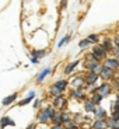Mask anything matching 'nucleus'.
Segmentation results:
<instances>
[{"label":"nucleus","instance_id":"1","mask_svg":"<svg viewBox=\"0 0 119 129\" xmlns=\"http://www.w3.org/2000/svg\"><path fill=\"white\" fill-rule=\"evenodd\" d=\"M44 112H45V115H46L49 119H53V116H55V110H53V107H46V108H44L42 110Z\"/></svg>","mask_w":119,"mask_h":129},{"label":"nucleus","instance_id":"2","mask_svg":"<svg viewBox=\"0 0 119 129\" xmlns=\"http://www.w3.org/2000/svg\"><path fill=\"white\" fill-rule=\"evenodd\" d=\"M49 72H50V69L48 67V69H45V70H44L42 73H39V74L37 76V83H41V81H42L44 79H45V77H46V74H48Z\"/></svg>","mask_w":119,"mask_h":129},{"label":"nucleus","instance_id":"3","mask_svg":"<svg viewBox=\"0 0 119 129\" xmlns=\"http://www.w3.org/2000/svg\"><path fill=\"white\" fill-rule=\"evenodd\" d=\"M64 105V98L62 96H59V97H56L55 98V107L56 108H62Z\"/></svg>","mask_w":119,"mask_h":129},{"label":"nucleus","instance_id":"4","mask_svg":"<svg viewBox=\"0 0 119 129\" xmlns=\"http://www.w3.org/2000/svg\"><path fill=\"white\" fill-rule=\"evenodd\" d=\"M0 125H1V126H6V125H14V122L11 121L8 116H3L1 121H0Z\"/></svg>","mask_w":119,"mask_h":129},{"label":"nucleus","instance_id":"5","mask_svg":"<svg viewBox=\"0 0 119 129\" xmlns=\"http://www.w3.org/2000/svg\"><path fill=\"white\" fill-rule=\"evenodd\" d=\"M17 98V93L16 94H13V96H10V97H7V98H4L3 100V105H8V104H11L14 100Z\"/></svg>","mask_w":119,"mask_h":129},{"label":"nucleus","instance_id":"6","mask_svg":"<svg viewBox=\"0 0 119 129\" xmlns=\"http://www.w3.org/2000/svg\"><path fill=\"white\" fill-rule=\"evenodd\" d=\"M49 121V118H48L46 115H45V112L42 111V112L38 115V122H41V123H45V122H48Z\"/></svg>","mask_w":119,"mask_h":129},{"label":"nucleus","instance_id":"7","mask_svg":"<svg viewBox=\"0 0 119 129\" xmlns=\"http://www.w3.org/2000/svg\"><path fill=\"white\" fill-rule=\"evenodd\" d=\"M31 55L34 58H42L44 55H45V51H32Z\"/></svg>","mask_w":119,"mask_h":129},{"label":"nucleus","instance_id":"8","mask_svg":"<svg viewBox=\"0 0 119 129\" xmlns=\"http://www.w3.org/2000/svg\"><path fill=\"white\" fill-rule=\"evenodd\" d=\"M66 84H67V83H66L64 80H60V81H57V83L55 84V87H57V89H59L60 91H62V90H64V87H66Z\"/></svg>","mask_w":119,"mask_h":129},{"label":"nucleus","instance_id":"9","mask_svg":"<svg viewBox=\"0 0 119 129\" xmlns=\"http://www.w3.org/2000/svg\"><path fill=\"white\" fill-rule=\"evenodd\" d=\"M32 98H34V93H30V94H28V97H27V98H25V100H23V101H21V103H20V105H25L27 104V103H30V101H31Z\"/></svg>","mask_w":119,"mask_h":129},{"label":"nucleus","instance_id":"10","mask_svg":"<svg viewBox=\"0 0 119 129\" xmlns=\"http://www.w3.org/2000/svg\"><path fill=\"white\" fill-rule=\"evenodd\" d=\"M76 64H77V62H71V63L66 67V70H64V72H66V73H70L71 70H73V67H76Z\"/></svg>","mask_w":119,"mask_h":129},{"label":"nucleus","instance_id":"11","mask_svg":"<svg viewBox=\"0 0 119 129\" xmlns=\"http://www.w3.org/2000/svg\"><path fill=\"white\" fill-rule=\"evenodd\" d=\"M50 93H52V94H55L56 97H59V96H60V93H62V91H60V90L57 89V87H55V86H53V87L50 89Z\"/></svg>","mask_w":119,"mask_h":129},{"label":"nucleus","instance_id":"12","mask_svg":"<svg viewBox=\"0 0 119 129\" xmlns=\"http://www.w3.org/2000/svg\"><path fill=\"white\" fill-rule=\"evenodd\" d=\"M95 79H97V74H95V73H91L87 77V81L88 83H93V81H95Z\"/></svg>","mask_w":119,"mask_h":129},{"label":"nucleus","instance_id":"13","mask_svg":"<svg viewBox=\"0 0 119 129\" xmlns=\"http://www.w3.org/2000/svg\"><path fill=\"white\" fill-rule=\"evenodd\" d=\"M86 110H87V111H93V110H94V104H93V103H87V104H86Z\"/></svg>","mask_w":119,"mask_h":129},{"label":"nucleus","instance_id":"14","mask_svg":"<svg viewBox=\"0 0 119 129\" xmlns=\"http://www.w3.org/2000/svg\"><path fill=\"white\" fill-rule=\"evenodd\" d=\"M88 42H90L88 39H86V41H81V42H80V46H81V48H84V46H87V45H88Z\"/></svg>","mask_w":119,"mask_h":129},{"label":"nucleus","instance_id":"15","mask_svg":"<svg viewBox=\"0 0 119 129\" xmlns=\"http://www.w3.org/2000/svg\"><path fill=\"white\" fill-rule=\"evenodd\" d=\"M108 66H113V67H115V66H116V60H112V59H109V60H108Z\"/></svg>","mask_w":119,"mask_h":129},{"label":"nucleus","instance_id":"16","mask_svg":"<svg viewBox=\"0 0 119 129\" xmlns=\"http://www.w3.org/2000/svg\"><path fill=\"white\" fill-rule=\"evenodd\" d=\"M100 91H101L102 94H106V93H108V87H106V86H104V87H101V89H100Z\"/></svg>","mask_w":119,"mask_h":129},{"label":"nucleus","instance_id":"17","mask_svg":"<svg viewBox=\"0 0 119 129\" xmlns=\"http://www.w3.org/2000/svg\"><path fill=\"white\" fill-rule=\"evenodd\" d=\"M102 126H104V122H101V121H100V122H97V123H95V126H94V128H97V129H98V128H102Z\"/></svg>","mask_w":119,"mask_h":129},{"label":"nucleus","instance_id":"18","mask_svg":"<svg viewBox=\"0 0 119 129\" xmlns=\"http://www.w3.org/2000/svg\"><path fill=\"white\" fill-rule=\"evenodd\" d=\"M67 39H69V37H64L63 39L60 41V44H59V46H62V45H63V44H66V42H67Z\"/></svg>","mask_w":119,"mask_h":129},{"label":"nucleus","instance_id":"19","mask_svg":"<svg viewBox=\"0 0 119 129\" xmlns=\"http://www.w3.org/2000/svg\"><path fill=\"white\" fill-rule=\"evenodd\" d=\"M31 60H32V63H35V64H37L39 59H38V58H34V56H32V58H31Z\"/></svg>","mask_w":119,"mask_h":129},{"label":"nucleus","instance_id":"20","mask_svg":"<svg viewBox=\"0 0 119 129\" xmlns=\"http://www.w3.org/2000/svg\"><path fill=\"white\" fill-rule=\"evenodd\" d=\"M52 129H62V126H60V125H53Z\"/></svg>","mask_w":119,"mask_h":129},{"label":"nucleus","instance_id":"21","mask_svg":"<svg viewBox=\"0 0 119 129\" xmlns=\"http://www.w3.org/2000/svg\"><path fill=\"white\" fill-rule=\"evenodd\" d=\"M100 97H101V96H95V98H94L95 103H98V101H100Z\"/></svg>","mask_w":119,"mask_h":129},{"label":"nucleus","instance_id":"22","mask_svg":"<svg viewBox=\"0 0 119 129\" xmlns=\"http://www.w3.org/2000/svg\"><path fill=\"white\" fill-rule=\"evenodd\" d=\"M27 129H35V125H30V126H28Z\"/></svg>","mask_w":119,"mask_h":129},{"label":"nucleus","instance_id":"23","mask_svg":"<svg viewBox=\"0 0 119 129\" xmlns=\"http://www.w3.org/2000/svg\"><path fill=\"white\" fill-rule=\"evenodd\" d=\"M116 41H118V44H119V38H116Z\"/></svg>","mask_w":119,"mask_h":129}]
</instances>
